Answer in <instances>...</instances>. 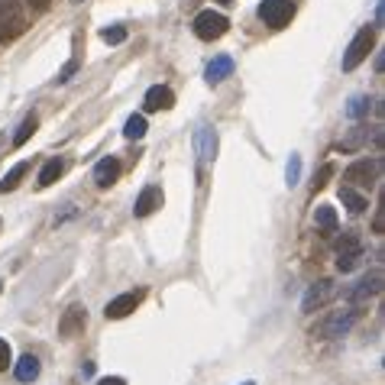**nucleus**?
I'll list each match as a JSON object with an SVG mask.
<instances>
[{
	"label": "nucleus",
	"mask_w": 385,
	"mask_h": 385,
	"mask_svg": "<svg viewBox=\"0 0 385 385\" xmlns=\"http://www.w3.org/2000/svg\"><path fill=\"white\" fill-rule=\"evenodd\" d=\"M353 324H356V311H333L331 318H324V321L314 324L311 337H318V340H333V337L350 333V327H353Z\"/></svg>",
	"instance_id": "nucleus-1"
},
{
	"label": "nucleus",
	"mask_w": 385,
	"mask_h": 385,
	"mask_svg": "<svg viewBox=\"0 0 385 385\" xmlns=\"http://www.w3.org/2000/svg\"><path fill=\"white\" fill-rule=\"evenodd\" d=\"M373 45H375V26H363V30L353 36L346 55H343V72H353L356 65H363L366 59H369V52H373Z\"/></svg>",
	"instance_id": "nucleus-2"
},
{
	"label": "nucleus",
	"mask_w": 385,
	"mask_h": 385,
	"mask_svg": "<svg viewBox=\"0 0 385 385\" xmlns=\"http://www.w3.org/2000/svg\"><path fill=\"white\" fill-rule=\"evenodd\" d=\"M382 175V159H360L343 171V178L350 182V188H373Z\"/></svg>",
	"instance_id": "nucleus-3"
},
{
	"label": "nucleus",
	"mask_w": 385,
	"mask_h": 385,
	"mask_svg": "<svg viewBox=\"0 0 385 385\" xmlns=\"http://www.w3.org/2000/svg\"><path fill=\"white\" fill-rule=\"evenodd\" d=\"M227 30H230V20H227L224 13L201 10L198 17H194V36H198V39H204V43H214V39H220Z\"/></svg>",
	"instance_id": "nucleus-4"
},
{
	"label": "nucleus",
	"mask_w": 385,
	"mask_h": 385,
	"mask_svg": "<svg viewBox=\"0 0 385 385\" xmlns=\"http://www.w3.org/2000/svg\"><path fill=\"white\" fill-rule=\"evenodd\" d=\"M291 17H295V3L291 0H262L259 3V20L272 26V30H282L289 26Z\"/></svg>",
	"instance_id": "nucleus-5"
},
{
	"label": "nucleus",
	"mask_w": 385,
	"mask_h": 385,
	"mask_svg": "<svg viewBox=\"0 0 385 385\" xmlns=\"http://www.w3.org/2000/svg\"><path fill=\"white\" fill-rule=\"evenodd\" d=\"M363 262V243H360V236H343L340 243H337V269L340 272H353L356 266Z\"/></svg>",
	"instance_id": "nucleus-6"
},
{
	"label": "nucleus",
	"mask_w": 385,
	"mask_h": 385,
	"mask_svg": "<svg viewBox=\"0 0 385 385\" xmlns=\"http://www.w3.org/2000/svg\"><path fill=\"white\" fill-rule=\"evenodd\" d=\"M23 30V10L17 0H0V43L13 39Z\"/></svg>",
	"instance_id": "nucleus-7"
},
{
	"label": "nucleus",
	"mask_w": 385,
	"mask_h": 385,
	"mask_svg": "<svg viewBox=\"0 0 385 385\" xmlns=\"http://www.w3.org/2000/svg\"><path fill=\"white\" fill-rule=\"evenodd\" d=\"M333 295H337V285H333L331 278H321V282H314V285L304 291V298H301V311H304V314H314V311L324 308Z\"/></svg>",
	"instance_id": "nucleus-8"
},
{
	"label": "nucleus",
	"mask_w": 385,
	"mask_h": 385,
	"mask_svg": "<svg viewBox=\"0 0 385 385\" xmlns=\"http://www.w3.org/2000/svg\"><path fill=\"white\" fill-rule=\"evenodd\" d=\"M85 327H87V311L81 304H72L62 314V321H59V337L62 340H75V337L85 333Z\"/></svg>",
	"instance_id": "nucleus-9"
},
{
	"label": "nucleus",
	"mask_w": 385,
	"mask_h": 385,
	"mask_svg": "<svg viewBox=\"0 0 385 385\" xmlns=\"http://www.w3.org/2000/svg\"><path fill=\"white\" fill-rule=\"evenodd\" d=\"M379 291H382V269H375V272H369V275L360 278L353 289L346 291V298L353 301V304H363V301L375 298Z\"/></svg>",
	"instance_id": "nucleus-10"
},
{
	"label": "nucleus",
	"mask_w": 385,
	"mask_h": 385,
	"mask_svg": "<svg viewBox=\"0 0 385 385\" xmlns=\"http://www.w3.org/2000/svg\"><path fill=\"white\" fill-rule=\"evenodd\" d=\"M139 301H143V291H127V295H117V298L104 308V318H107V321H120V318H127V314H133V311L139 308Z\"/></svg>",
	"instance_id": "nucleus-11"
},
{
	"label": "nucleus",
	"mask_w": 385,
	"mask_h": 385,
	"mask_svg": "<svg viewBox=\"0 0 385 385\" xmlns=\"http://www.w3.org/2000/svg\"><path fill=\"white\" fill-rule=\"evenodd\" d=\"M162 201H165L162 188H159V185H149V188H143V194L136 198V204H133V214H136V217H149L156 207H162Z\"/></svg>",
	"instance_id": "nucleus-12"
},
{
	"label": "nucleus",
	"mask_w": 385,
	"mask_h": 385,
	"mask_svg": "<svg viewBox=\"0 0 385 385\" xmlns=\"http://www.w3.org/2000/svg\"><path fill=\"white\" fill-rule=\"evenodd\" d=\"M143 107L149 110V114L152 110H169V107H175V94L165 85H152L146 91V97H143Z\"/></svg>",
	"instance_id": "nucleus-13"
},
{
	"label": "nucleus",
	"mask_w": 385,
	"mask_h": 385,
	"mask_svg": "<svg viewBox=\"0 0 385 385\" xmlns=\"http://www.w3.org/2000/svg\"><path fill=\"white\" fill-rule=\"evenodd\" d=\"M117 178H120V162L114 159V156H107V159H101L94 165V185L97 188H110Z\"/></svg>",
	"instance_id": "nucleus-14"
},
{
	"label": "nucleus",
	"mask_w": 385,
	"mask_h": 385,
	"mask_svg": "<svg viewBox=\"0 0 385 385\" xmlns=\"http://www.w3.org/2000/svg\"><path fill=\"white\" fill-rule=\"evenodd\" d=\"M194 146H198L201 162H211L217 156V133L211 127H201L198 129V136H194Z\"/></svg>",
	"instance_id": "nucleus-15"
},
{
	"label": "nucleus",
	"mask_w": 385,
	"mask_h": 385,
	"mask_svg": "<svg viewBox=\"0 0 385 385\" xmlns=\"http://www.w3.org/2000/svg\"><path fill=\"white\" fill-rule=\"evenodd\" d=\"M204 75H207V81H211V85L227 81V78L233 75V59H230V55H217L214 62L207 65V72H204Z\"/></svg>",
	"instance_id": "nucleus-16"
},
{
	"label": "nucleus",
	"mask_w": 385,
	"mask_h": 385,
	"mask_svg": "<svg viewBox=\"0 0 385 385\" xmlns=\"http://www.w3.org/2000/svg\"><path fill=\"white\" fill-rule=\"evenodd\" d=\"M39 369H43V366H39V360H36L32 353H26V356H20V363H17L13 375H17L20 382H36V379H39Z\"/></svg>",
	"instance_id": "nucleus-17"
},
{
	"label": "nucleus",
	"mask_w": 385,
	"mask_h": 385,
	"mask_svg": "<svg viewBox=\"0 0 385 385\" xmlns=\"http://www.w3.org/2000/svg\"><path fill=\"white\" fill-rule=\"evenodd\" d=\"M314 224L321 227L324 233H337V211H333L331 204H318V211H314Z\"/></svg>",
	"instance_id": "nucleus-18"
},
{
	"label": "nucleus",
	"mask_w": 385,
	"mask_h": 385,
	"mask_svg": "<svg viewBox=\"0 0 385 385\" xmlns=\"http://www.w3.org/2000/svg\"><path fill=\"white\" fill-rule=\"evenodd\" d=\"M340 201H343V207H346L350 214H363L366 207H369V201H366L356 188H350V185H346V188H340Z\"/></svg>",
	"instance_id": "nucleus-19"
},
{
	"label": "nucleus",
	"mask_w": 385,
	"mask_h": 385,
	"mask_svg": "<svg viewBox=\"0 0 385 385\" xmlns=\"http://www.w3.org/2000/svg\"><path fill=\"white\" fill-rule=\"evenodd\" d=\"M62 171H65L62 159H49L43 165V171H39V188H49L52 182H59V178H62Z\"/></svg>",
	"instance_id": "nucleus-20"
},
{
	"label": "nucleus",
	"mask_w": 385,
	"mask_h": 385,
	"mask_svg": "<svg viewBox=\"0 0 385 385\" xmlns=\"http://www.w3.org/2000/svg\"><path fill=\"white\" fill-rule=\"evenodd\" d=\"M30 171V162H20V165H13L7 175H3V182H0V191H13L17 185H20V178Z\"/></svg>",
	"instance_id": "nucleus-21"
},
{
	"label": "nucleus",
	"mask_w": 385,
	"mask_h": 385,
	"mask_svg": "<svg viewBox=\"0 0 385 385\" xmlns=\"http://www.w3.org/2000/svg\"><path fill=\"white\" fill-rule=\"evenodd\" d=\"M146 117H143V114H133V117L127 120V127H123V136L127 139H143L146 136Z\"/></svg>",
	"instance_id": "nucleus-22"
},
{
	"label": "nucleus",
	"mask_w": 385,
	"mask_h": 385,
	"mask_svg": "<svg viewBox=\"0 0 385 385\" xmlns=\"http://www.w3.org/2000/svg\"><path fill=\"white\" fill-rule=\"evenodd\" d=\"M369 110H373V101H369L366 94H356L353 101H350V107H346V117H350V120H360V117H366Z\"/></svg>",
	"instance_id": "nucleus-23"
},
{
	"label": "nucleus",
	"mask_w": 385,
	"mask_h": 385,
	"mask_svg": "<svg viewBox=\"0 0 385 385\" xmlns=\"http://www.w3.org/2000/svg\"><path fill=\"white\" fill-rule=\"evenodd\" d=\"M36 129H39V120H36V117H26L20 127H17V133H13V146H23V143H26V139H30Z\"/></svg>",
	"instance_id": "nucleus-24"
},
{
	"label": "nucleus",
	"mask_w": 385,
	"mask_h": 385,
	"mask_svg": "<svg viewBox=\"0 0 385 385\" xmlns=\"http://www.w3.org/2000/svg\"><path fill=\"white\" fill-rule=\"evenodd\" d=\"M366 139H369V129H353V133H350V136L343 139L340 146H337V149H343V152H350V149H356V146H360V143H366Z\"/></svg>",
	"instance_id": "nucleus-25"
},
{
	"label": "nucleus",
	"mask_w": 385,
	"mask_h": 385,
	"mask_svg": "<svg viewBox=\"0 0 385 385\" xmlns=\"http://www.w3.org/2000/svg\"><path fill=\"white\" fill-rule=\"evenodd\" d=\"M285 178H289L291 188L301 182V156H291L289 159V165H285Z\"/></svg>",
	"instance_id": "nucleus-26"
},
{
	"label": "nucleus",
	"mask_w": 385,
	"mask_h": 385,
	"mask_svg": "<svg viewBox=\"0 0 385 385\" xmlns=\"http://www.w3.org/2000/svg\"><path fill=\"white\" fill-rule=\"evenodd\" d=\"M101 39L110 43V45H120L123 39H127V30H123V26H107V30L101 32Z\"/></svg>",
	"instance_id": "nucleus-27"
},
{
	"label": "nucleus",
	"mask_w": 385,
	"mask_h": 385,
	"mask_svg": "<svg viewBox=\"0 0 385 385\" xmlns=\"http://www.w3.org/2000/svg\"><path fill=\"white\" fill-rule=\"evenodd\" d=\"M10 366V343L7 340H0V373Z\"/></svg>",
	"instance_id": "nucleus-28"
},
{
	"label": "nucleus",
	"mask_w": 385,
	"mask_h": 385,
	"mask_svg": "<svg viewBox=\"0 0 385 385\" xmlns=\"http://www.w3.org/2000/svg\"><path fill=\"white\" fill-rule=\"evenodd\" d=\"M78 72V62H68L62 68V72H59V85H65V81H72V75H75Z\"/></svg>",
	"instance_id": "nucleus-29"
},
{
	"label": "nucleus",
	"mask_w": 385,
	"mask_h": 385,
	"mask_svg": "<svg viewBox=\"0 0 385 385\" xmlns=\"http://www.w3.org/2000/svg\"><path fill=\"white\" fill-rule=\"evenodd\" d=\"M333 175V165H324L321 171H318V188H324V185H327V178H331Z\"/></svg>",
	"instance_id": "nucleus-30"
},
{
	"label": "nucleus",
	"mask_w": 385,
	"mask_h": 385,
	"mask_svg": "<svg viewBox=\"0 0 385 385\" xmlns=\"http://www.w3.org/2000/svg\"><path fill=\"white\" fill-rule=\"evenodd\" d=\"M373 230L375 233H385V211L379 207V214H375V220H373Z\"/></svg>",
	"instance_id": "nucleus-31"
},
{
	"label": "nucleus",
	"mask_w": 385,
	"mask_h": 385,
	"mask_svg": "<svg viewBox=\"0 0 385 385\" xmlns=\"http://www.w3.org/2000/svg\"><path fill=\"white\" fill-rule=\"evenodd\" d=\"M97 385H127V382H123L120 375H107V379H101V382H97Z\"/></svg>",
	"instance_id": "nucleus-32"
},
{
	"label": "nucleus",
	"mask_w": 385,
	"mask_h": 385,
	"mask_svg": "<svg viewBox=\"0 0 385 385\" xmlns=\"http://www.w3.org/2000/svg\"><path fill=\"white\" fill-rule=\"evenodd\" d=\"M240 385H256V382H240Z\"/></svg>",
	"instance_id": "nucleus-33"
},
{
	"label": "nucleus",
	"mask_w": 385,
	"mask_h": 385,
	"mask_svg": "<svg viewBox=\"0 0 385 385\" xmlns=\"http://www.w3.org/2000/svg\"><path fill=\"white\" fill-rule=\"evenodd\" d=\"M220 3H233V0H220Z\"/></svg>",
	"instance_id": "nucleus-34"
},
{
	"label": "nucleus",
	"mask_w": 385,
	"mask_h": 385,
	"mask_svg": "<svg viewBox=\"0 0 385 385\" xmlns=\"http://www.w3.org/2000/svg\"><path fill=\"white\" fill-rule=\"evenodd\" d=\"M75 3H81V0H75Z\"/></svg>",
	"instance_id": "nucleus-35"
},
{
	"label": "nucleus",
	"mask_w": 385,
	"mask_h": 385,
	"mask_svg": "<svg viewBox=\"0 0 385 385\" xmlns=\"http://www.w3.org/2000/svg\"><path fill=\"white\" fill-rule=\"evenodd\" d=\"M0 289H3V285H0Z\"/></svg>",
	"instance_id": "nucleus-36"
}]
</instances>
